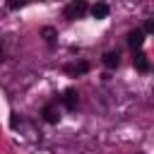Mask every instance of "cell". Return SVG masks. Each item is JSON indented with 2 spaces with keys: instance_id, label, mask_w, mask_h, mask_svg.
Here are the masks:
<instances>
[{
  "instance_id": "obj_5",
  "label": "cell",
  "mask_w": 154,
  "mask_h": 154,
  "mask_svg": "<svg viewBox=\"0 0 154 154\" xmlns=\"http://www.w3.org/2000/svg\"><path fill=\"white\" fill-rule=\"evenodd\" d=\"M101 63H103V67L116 70V67L120 65V53H118V51H106V53H103V58H101Z\"/></svg>"
},
{
  "instance_id": "obj_3",
  "label": "cell",
  "mask_w": 154,
  "mask_h": 154,
  "mask_svg": "<svg viewBox=\"0 0 154 154\" xmlns=\"http://www.w3.org/2000/svg\"><path fill=\"white\" fill-rule=\"evenodd\" d=\"M41 116H43V120H46V123H51V125L60 120V111H58V106H55V103H46V106H43V111H41Z\"/></svg>"
},
{
  "instance_id": "obj_9",
  "label": "cell",
  "mask_w": 154,
  "mask_h": 154,
  "mask_svg": "<svg viewBox=\"0 0 154 154\" xmlns=\"http://www.w3.org/2000/svg\"><path fill=\"white\" fill-rule=\"evenodd\" d=\"M26 5V0H7V7L10 10H19V7H24Z\"/></svg>"
},
{
  "instance_id": "obj_1",
  "label": "cell",
  "mask_w": 154,
  "mask_h": 154,
  "mask_svg": "<svg viewBox=\"0 0 154 154\" xmlns=\"http://www.w3.org/2000/svg\"><path fill=\"white\" fill-rule=\"evenodd\" d=\"M63 14H65V19H70V22L84 17V14H87V2H84V0H72V2L63 10Z\"/></svg>"
},
{
  "instance_id": "obj_2",
  "label": "cell",
  "mask_w": 154,
  "mask_h": 154,
  "mask_svg": "<svg viewBox=\"0 0 154 154\" xmlns=\"http://www.w3.org/2000/svg\"><path fill=\"white\" fill-rule=\"evenodd\" d=\"M60 101H63V106L67 108V111H75L77 108V103H79V94H77V89H65L63 91V96H60Z\"/></svg>"
},
{
  "instance_id": "obj_7",
  "label": "cell",
  "mask_w": 154,
  "mask_h": 154,
  "mask_svg": "<svg viewBox=\"0 0 154 154\" xmlns=\"http://www.w3.org/2000/svg\"><path fill=\"white\" fill-rule=\"evenodd\" d=\"M108 12H111V10H108L106 2H94V5H91V17H94V19H106Z\"/></svg>"
},
{
  "instance_id": "obj_6",
  "label": "cell",
  "mask_w": 154,
  "mask_h": 154,
  "mask_svg": "<svg viewBox=\"0 0 154 154\" xmlns=\"http://www.w3.org/2000/svg\"><path fill=\"white\" fill-rule=\"evenodd\" d=\"M89 70V63H84V60H79V63H70V65H65V72L70 75V77H77V75H84Z\"/></svg>"
},
{
  "instance_id": "obj_13",
  "label": "cell",
  "mask_w": 154,
  "mask_h": 154,
  "mask_svg": "<svg viewBox=\"0 0 154 154\" xmlns=\"http://www.w3.org/2000/svg\"><path fill=\"white\" fill-rule=\"evenodd\" d=\"M0 63H2V48H0Z\"/></svg>"
},
{
  "instance_id": "obj_12",
  "label": "cell",
  "mask_w": 154,
  "mask_h": 154,
  "mask_svg": "<svg viewBox=\"0 0 154 154\" xmlns=\"http://www.w3.org/2000/svg\"><path fill=\"white\" fill-rule=\"evenodd\" d=\"M19 123H22V118H19L17 113H12V118H10V125H12V128H17Z\"/></svg>"
},
{
  "instance_id": "obj_4",
  "label": "cell",
  "mask_w": 154,
  "mask_h": 154,
  "mask_svg": "<svg viewBox=\"0 0 154 154\" xmlns=\"http://www.w3.org/2000/svg\"><path fill=\"white\" fill-rule=\"evenodd\" d=\"M142 43H144V31H142V29H132V31L128 34V46H130L132 51H137V48H142Z\"/></svg>"
},
{
  "instance_id": "obj_11",
  "label": "cell",
  "mask_w": 154,
  "mask_h": 154,
  "mask_svg": "<svg viewBox=\"0 0 154 154\" xmlns=\"http://www.w3.org/2000/svg\"><path fill=\"white\" fill-rule=\"evenodd\" d=\"M142 31H149V34H154V17L144 22V29H142Z\"/></svg>"
},
{
  "instance_id": "obj_10",
  "label": "cell",
  "mask_w": 154,
  "mask_h": 154,
  "mask_svg": "<svg viewBox=\"0 0 154 154\" xmlns=\"http://www.w3.org/2000/svg\"><path fill=\"white\" fill-rule=\"evenodd\" d=\"M43 36H46V41H48V43H53V38H55V29L46 26V29H43Z\"/></svg>"
},
{
  "instance_id": "obj_8",
  "label": "cell",
  "mask_w": 154,
  "mask_h": 154,
  "mask_svg": "<svg viewBox=\"0 0 154 154\" xmlns=\"http://www.w3.org/2000/svg\"><path fill=\"white\" fill-rule=\"evenodd\" d=\"M132 63H135V67H137L140 72H149V60H147V55H144V53H135Z\"/></svg>"
}]
</instances>
